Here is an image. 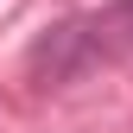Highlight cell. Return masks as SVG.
Instances as JSON below:
<instances>
[{
	"label": "cell",
	"instance_id": "1",
	"mask_svg": "<svg viewBox=\"0 0 133 133\" xmlns=\"http://www.w3.org/2000/svg\"><path fill=\"white\" fill-rule=\"evenodd\" d=\"M133 51V0H114L102 13H82V19L57 25L51 38L32 51V76H51V82H70L82 76L89 63H108V57H127Z\"/></svg>",
	"mask_w": 133,
	"mask_h": 133
}]
</instances>
